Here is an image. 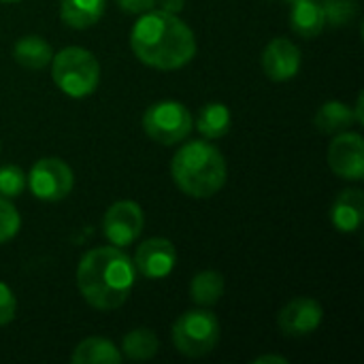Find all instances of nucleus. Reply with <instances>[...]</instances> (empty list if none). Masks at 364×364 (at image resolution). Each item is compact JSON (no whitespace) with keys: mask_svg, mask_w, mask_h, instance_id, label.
<instances>
[{"mask_svg":"<svg viewBox=\"0 0 364 364\" xmlns=\"http://www.w3.org/2000/svg\"><path fill=\"white\" fill-rule=\"evenodd\" d=\"M145 226L143 209L134 200H117L113 203L102 218V235L115 247L132 245Z\"/></svg>","mask_w":364,"mask_h":364,"instance_id":"8","label":"nucleus"},{"mask_svg":"<svg viewBox=\"0 0 364 364\" xmlns=\"http://www.w3.org/2000/svg\"><path fill=\"white\" fill-rule=\"evenodd\" d=\"M173 346L188 358H203L218 348L220 322L207 309H192L181 314L171 331Z\"/></svg>","mask_w":364,"mask_h":364,"instance_id":"5","label":"nucleus"},{"mask_svg":"<svg viewBox=\"0 0 364 364\" xmlns=\"http://www.w3.org/2000/svg\"><path fill=\"white\" fill-rule=\"evenodd\" d=\"M122 358L115 343L105 337H87L70 354L73 364H119Z\"/></svg>","mask_w":364,"mask_h":364,"instance_id":"16","label":"nucleus"},{"mask_svg":"<svg viewBox=\"0 0 364 364\" xmlns=\"http://www.w3.org/2000/svg\"><path fill=\"white\" fill-rule=\"evenodd\" d=\"M15 314H17V299H15L13 290L0 282V326L13 322Z\"/></svg>","mask_w":364,"mask_h":364,"instance_id":"25","label":"nucleus"},{"mask_svg":"<svg viewBox=\"0 0 364 364\" xmlns=\"http://www.w3.org/2000/svg\"><path fill=\"white\" fill-rule=\"evenodd\" d=\"M226 282L218 271H200L190 282V299L200 307H213L224 294Z\"/></svg>","mask_w":364,"mask_h":364,"instance_id":"19","label":"nucleus"},{"mask_svg":"<svg viewBox=\"0 0 364 364\" xmlns=\"http://www.w3.org/2000/svg\"><path fill=\"white\" fill-rule=\"evenodd\" d=\"M2 2H19V0H2Z\"/></svg>","mask_w":364,"mask_h":364,"instance_id":"30","label":"nucleus"},{"mask_svg":"<svg viewBox=\"0 0 364 364\" xmlns=\"http://www.w3.org/2000/svg\"><path fill=\"white\" fill-rule=\"evenodd\" d=\"M19 226H21L19 211L15 209L11 198L0 196V243L11 241L19 232Z\"/></svg>","mask_w":364,"mask_h":364,"instance_id":"23","label":"nucleus"},{"mask_svg":"<svg viewBox=\"0 0 364 364\" xmlns=\"http://www.w3.org/2000/svg\"><path fill=\"white\" fill-rule=\"evenodd\" d=\"M324 4V13H326V23H335L341 26L348 19H352V15L356 13V2L354 0H326Z\"/></svg>","mask_w":364,"mask_h":364,"instance_id":"24","label":"nucleus"},{"mask_svg":"<svg viewBox=\"0 0 364 364\" xmlns=\"http://www.w3.org/2000/svg\"><path fill=\"white\" fill-rule=\"evenodd\" d=\"M356 124V115L354 109L341 100H328L324 102L316 117H314V126L322 132V134H339L350 130V126Z\"/></svg>","mask_w":364,"mask_h":364,"instance_id":"18","label":"nucleus"},{"mask_svg":"<svg viewBox=\"0 0 364 364\" xmlns=\"http://www.w3.org/2000/svg\"><path fill=\"white\" fill-rule=\"evenodd\" d=\"M132 264H134L136 275L145 279H151V282L164 279L173 273L177 264V250L168 239L151 237L136 247Z\"/></svg>","mask_w":364,"mask_h":364,"instance_id":"10","label":"nucleus"},{"mask_svg":"<svg viewBox=\"0 0 364 364\" xmlns=\"http://www.w3.org/2000/svg\"><path fill=\"white\" fill-rule=\"evenodd\" d=\"M107 0H62L60 17L73 30H87L105 15Z\"/></svg>","mask_w":364,"mask_h":364,"instance_id":"15","label":"nucleus"},{"mask_svg":"<svg viewBox=\"0 0 364 364\" xmlns=\"http://www.w3.org/2000/svg\"><path fill=\"white\" fill-rule=\"evenodd\" d=\"M230 109L222 102H209L198 111L196 117V130L205 139H222L230 130Z\"/></svg>","mask_w":364,"mask_h":364,"instance_id":"20","label":"nucleus"},{"mask_svg":"<svg viewBox=\"0 0 364 364\" xmlns=\"http://www.w3.org/2000/svg\"><path fill=\"white\" fill-rule=\"evenodd\" d=\"M331 171L348 181L364 179V139L358 132H339L326 151Z\"/></svg>","mask_w":364,"mask_h":364,"instance_id":"9","label":"nucleus"},{"mask_svg":"<svg viewBox=\"0 0 364 364\" xmlns=\"http://www.w3.org/2000/svg\"><path fill=\"white\" fill-rule=\"evenodd\" d=\"M324 311L322 305L316 299L309 296H296L277 316V326L282 335L286 337H307L318 331L322 324Z\"/></svg>","mask_w":364,"mask_h":364,"instance_id":"11","label":"nucleus"},{"mask_svg":"<svg viewBox=\"0 0 364 364\" xmlns=\"http://www.w3.org/2000/svg\"><path fill=\"white\" fill-rule=\"evenodd\" d=\"M26 173L17 164H4L0 166V196L4 198H17L26 188Z\"/></svg>","mask_w":364,"mask_h":364,"instance_id":"22","label":"nucleus"},{"mask_svg":"<svg viewBox=\"0 0 364 364\" xmlns=\"http://www.w3.org/2000/svg\"><path fill=\"white\" fill-rule=\"evenodd\" d=\"M13 58L19 66L28 68V70H41L45 68L51 58H53V49L51 45L36 34L30 36H21L15 47H13Z\"/></svg>","mask_w":364,"mask_h":364,"instance_id":"17","label":"nucleus"},{"mask_svg":"<svg viewBox=\"0 0 364 364\" xmlns=\"http://www.w3.org/2000/svg\"><path fill=\"white\" fill-rule=\"evenodd\" d=\"M181 9H183V0H162V11L177 13Z\"/></svg>","mask_w":364,"mask_h":364,"instance_id":"28","label":"nucleus"},{"mask_svg":"<svg viewBox=\"0 0 364 364\" xmlns=\"http://www.w3.org/2000/svg\"><path fill=\"white\" fill-rule=\"evenodd\" d=\"M136 282L132 258L124 247L102 245L83 254L77 267V288L83 301L98 311L119 309Z\"/></svg>","mask_w":364,"mask_h":364,"instance_id":"2","label":"nucleus"},{"mask_svg":"<svg viewBox=\"0 0 364 364\" xmlns=\"http://www.w3.org/2000/svg\"><path fill=\"white\" fill-rule=\"evenodd\" d=\"M331 220H333V226L343 235H352V232L360 230L364 222L363 190L348 188V190L339 192V196L335 198L333 209H331Z\"/></svg>","mask_w":364,"mask_h":364,"instance_id":"13","label":"nucleus"},{"mask_svg":"<svg viewBox=\"0 0 364 364\" xmlns=\"http://www.w3.org/2000/svg\"><path fill=\"white\" fill-rule=\"evenodd\" d=\"M160 350V341L149 328H134L122 341V356L130 360H151Z\"/></svg>","mask_w":364,"mask_h":364,"instance_id":"21","label":"nucleus"},{"mask_svg":"<svg viewBox=\"0 0 364 364\" xmlns=\"http://www.w3.org/2000/svg\"><path fill=\"white\" fill-rule=\"evenodd\" d=\"M192 128H194V119L190 109L177 100L154 102L143 113V130L147 132V136L166 147L186 141Z\"/></svg>","mask_w":364,"mask_h":364,"instance_id":"6","label":"nucleus"},{"mask_svg":"<svg viewBox=\"0 0 364 364\" xmlns=\"http://www.w3.org/2000/svg\"><path fill=\"white\" fill-rule=\"evenodd\" d=\"M134 55L158 70H177L190 64L196 55V36L192 28L168 11L141 13L130 32Z\"/></svg>","mask_w":364,"mask_h":364,"instance_id":"1","label":"nucleus"},{"mask_svg":"<svg viewBox=\"0 0 364 364\" xmlns=\"http://www.w3.org/2000/svg\"><path fill=\"white\" fill-rule=\"evenodd\" d=\"M26 177V186L30 188L34 198L45 203L64 200L75 186V175L70 166L60 158H41L38 162H34Z\"/></svg>","mask_w":364,"mask_h":364,"instance_id":"7","label":"nucleus"},{"mask_svg":"<svg viewBox=\"0 0 364 364\" xmlns=\"http://www.w3.org/2000/svg\"><path fill=\"white\" fill-rule=\"evenodd\" d=\"M290 28L303 38H314L326 28V13L322 0H292Z\"/></svg>","mask_w":364,"mask_h":364,"instance_id":"14","label":"nucleus"},{"mask_svg":"<svg viewBox=\"0 0 364 364\" xmlns=\"http://www.w3.org/2000/svg\"><path fill=\"white\" fill-rule=\"evenodd\" d=\"M354 115H356V124H363L364 115H363V94L358 96L356 100V107H354Z\"/></svg>","mask_w":364,"mask_h":364,"instance_id":"29","label":"nucleus"},{"mask_svg":"<svg viewBox=\"0 0 364 364\" xmlns=\"http://www.w3.org/2000/svg\"><path fill=\"white\" fill-rule=\"evenodd\" d=\"M51 79L70 98H85L100 83V64L83 47H66L51 58Z\"/></svg>","mask_w":364,"mask_h":364,"instance_id":"4","label":"nucleus"},{"mask_svg":"<svg viewBox=\"0 0 364 364\" xmlns=\"http://www.w3.org/2000/svg\"><path fill=\"white\" fill-rule=\"evenodd\" d=\"M171 177L186 196L209 198L224 188L228 166L215 145L207 141H190L173 156Z\"/></svg>","mask_w":364,"mask_h":364,"instance_id":"3","label":"nucleus"},{"mask_svg":"<svg viewBox=\"0 0 364 364\" xmlns=\"http://www.w3.org/2000/svg\"><path fill=\"white\" fill-rule=\"evenodd\" d=\"M290 2H292V0H290Z\"/></svg>","mask_w":364,"mask_h":364,"instance_id":"31","label":"nucleus"},{"mask_svg":"<svg viewBox=\"0 0 364 364\" xmlns=\"http://www.w3.org/2000/svg\"><path fill=\"white\" fill-rule=\"evenodd\" d=\"M158 0H117V6L126 13H132V15H141V13H147L156 6Z\"/></svg>","mask_w":364,"mask_h":364,"instance_id":"26","label":"nucleus"},{"mask_svg":"<svg viewBox=\"0 0 364 364\" xmlns=\"http://www.w3.org/2000/svg\"><path fill=\"white\" fill-rule=\"evenodd\" d=\"M301 49L294 41L286 38V36H279V38H273L264 51H262V70L264 75L271 79V81H277V83H284V81H290L299 75L301 70Z\"/></svg>","mask_w":364,"mask_h":364,"instance_id":"12","label":"nucleus"},{"mask_svg":"<svg viewBox=\"0 0 364 364\" xmlns=\"http://www.w3.org/2000/svg\"><path fill=\"white\" fill-rule=\"evenodd\" d=\"M269 363H275V364H288V358H284V356H279V354H264V356H258L254 364H269Z\"/></svg>","mask_w":364,"mask_h":364,"instance_id":"27","label":"nucleus"}]
</instances>
